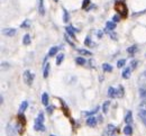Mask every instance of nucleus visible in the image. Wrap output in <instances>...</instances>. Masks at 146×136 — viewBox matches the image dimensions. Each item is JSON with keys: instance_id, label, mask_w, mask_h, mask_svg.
<instances>
[{"instance_id": "obj_1", "label": "nucleus", "mask_w": 146, "mask_h": 136, "mask_svg": "<svg viewBox=\"0 0 146 136\" xmlns=\"http://www.w3.org/2000/svg\"><path fill=\"white\" fill-rule=\"evenodd\" d=\"M115 9L117 13H119L120 16L123 17H126L127 16V13H128V9H127V6L124 1H117L115 3Z\"/></svg>"}, {"instance_id": "obj_2", "label": "nucleus", "mask_w": 146, "mask_h": 136, "mask_svg": "<svg viewBox=\"0 0 146 136\" xmlns=\"http://www.w3.org/2000/svg\"><path fill=\"white\" fill-rule=\"evenodd\" d=\"M23 78H24V81H25L26 84L32 86V83H33V81H34V74H33L29 70H26V71L24 72Z\"/></svg>"}, {"instance_id": "obj_3", "label": "nucleus", "mask_w": 146, "mask_h": 136, "mask_svg": "<svg viewBox=\"0 0 146 136\" xmlns=\"http://www.w3.org/2000/svg\"><path fill=\"white\" fill-rule=\"evenodd\" d=\"M65 31H66V33L69 34V36H71L73 39H75V33L76 32H79L78 29H75L73 26H68L66 28H65Z\"/></svg>"}, {"instance_id": "obj_4", "label": "nucleus", "mask_w": 146, "mask_h": 136, "mask_svg": "<svg viewBox=\"0 0 146 136\" xmlns=\"http://www.w3.org/2000/svg\"><path fill=\"white\" fill-rule=\"evenodd\" d=\"M2 34L6 35V36H14L16 34V29L15 28H3Z\"/></svg>"}, {"instance_id": "obj_5", "label": "nucleus", "mask_w": 146, "mask_h": 136, "mask_svg": "<svg viewBox=\"0 0 146 136\" xmlns=\"http://www.w3.org/2000/svg\"><path fill=\"white\" fill-rule=\"evenodd\" d=\"M87 125L90 127H94L97 125V118L93 116H90L87 118Z\"/></svg>"}, {"instance_id": "obj_6", "label": "nucleus", "mask_w": 146, "mask_h": 136, "mask_svg": "<svg viewBox=\"0 0 146 136\" xmlns=\"http://www.w3.org/2000/svg\"><path fill=\"white\" fill-rule=\"evenodd\" d=\"M38 11H39V15H42V16H44V15H45L44 0H39V3H38Z\"/></svg>"}, {"instance_id": "obj_7", "label": "nucleus", "mask_w": 146, "mask_h": 136, "mask_svg": "<svg viewBox=\"0 0 146 136\" xmlns=\"http://www.w3.org/2000/svg\"><path fill=\"white\" fill-rule=\"evenodd\" d=\"M115 28H116V23H113V21H107V24H106V31L107 32L113 31Z\"/></svg>"}, {"instance_id": "obj_8", "label": "nucleus", "mask_w": 146, "mask_h": 136, "mask_svg": "<svg viewBox=\"0 0 146 136\" xmlns=\"http://www.w3.org/2000/svg\"><path fill=\"white\" fill-rule=\"evenodd\" d=\"M138 116H139V118H141V120L146 125V110L141 109V110L138 111Z\"/></svg>"}, {"instance_id": "obj_9", "label": "nucleus", "mask_w": 146, "mask_h": 136, "mask_svg": "<svg viewBox=\"0 0 146 136\" xmlns=\"http://www.w3.org/2000/svg\"><path fill=\"white\" fill-rule=\"evenodd\" d=\"M27 107H28V102H27V101H23V102L20 103V107H19V111H20V114H23V113L27 109Z\"/></svg>"}, {"instance_id": "obj_10", "label": "nucleus", "mask_w": 146, "mask_h": 136, "mask_svg": "<svg viewBox=\"0 0 146 136\" xmlns=\"http://www.w3.org/2000/svg\"><path fill=\"white\" fill-rule=\"evenodd\" d=\"M108 96H109L110 98H115L117 96V90H116L115 88L110 87L109 89H108Z\"/></svg>"}, {"instance_id": "obj_11", "label": "nucleus", "mask_w": 146, "mask_h": 136, "mask_svg": "<svg viewBox=\"0 0 146 136\" xmlns=\"http://www.w3.org/2000/svg\"><path fill=\"white\" fill-rule=\"evenodd\" d=\"M42 103H43L44 106H47V105H48V95H47L46 92H44V94L42 95Z\"/></svg>"}, {"instance_id": "obj_12", "label": "nucleus", "mask_w": 146, "mask_h": 136, "mask_svg": "<svg viewBox=\"0 0 146 136\" xmlns=\"http://www.w3.org/2000/svg\"><path fill=\"white\" fill-rule=\"evenodd\" d=\"M34 128L36 129V131H44V124H42V123H38L35 120V124H34Z\"/></svg>"}, {"instance_id": "obj_13", "label": "nucleus", "mask_w": 146, "mask_h": 136, "mask_svg": "<svg viewBox=\"0 0 146 136\" xmlns=\"http://www.w3.org/2000/svg\"><path fill=\"white\" fill-rule=\"evenodd\" d=\"M48 73H50V63H46V64H45V68H44L43 77H44V78H47V77H48Z\"/></svg>"}, {"instance_id": "obj_14", "label": "nucleus", "mask_w": 146, "mask_h": 136, "mask_svg": "<svg viewBox=\"0 0 146 136\" xmlns=\"http://www.w3.org/2000/svg\"><path fill=\"white\" fill-rule=\"evenodd\" d=\"M57 51H58V47H57V46L51 47V48H50V52H48V56H54L55 54L57 53Z\"/></svg>"}, {"instance_id": "obj_15", "label": "nucleus", "mask_w": 146, "mask_h": 136, "mask_svg": "<svg viewBox=\"0 0 146 136\" xmlns=\"http://www.w3.org/2000/svg\"><path fill=\"white\" fill-rule=\"evenodd\" d=\"M102 69H104L105 72H111L112 71V66L110 64H108V63H104L102 64Z\"/></svg>"}, {"instance_id": "obj_16", "label": "nucleus", "mask_w": 146, "mask_h": 136, "mask_svg": "<svg viewBox=\"0 0 146 136\" xmlns=\"http://www.w3.org/2000/svg\"><path fill=\"white\" fill-rule=\"evenodd\" d=\"M124 133H125L126 135H131V133H133V128H131L130 125H126V126H125V128H124Z\"/></svg>"}, {"instance_id": "obj_17", "label": "nucleus", "mask_w": 146, "mask_h": 136, "mask_svg": "<svg viewBox=\"0 0 146 136\" xmlns=\"http://www.w3.org/2000/svg\"><path fill=\"white\" fill-rule=\"evenodd\" d=\"M23 44H24V45H29V44H31V36H29L28 34H26V35L24 36V38H23Z\"/></svg>"}, {"instance_id": "obj_18", "label": "nucleus", "mask_w": 146, "mask_h": 136, "mask_svg": "<svg viewBox=\"0 0 146 136\" xmlns=\"http://www.w3.org/2000/svg\"><path fill=\"white\" fill-rule=\"evenodd\" d=\"M133 115H131V111H128L127 114H126V116H125V121H126V124H130L131 123V120H133Z\"/></svg>"}, {"instance_id": "obj_19", "label": "nucleus", "mask_w": 146, "mask_h": 136, "mask_svg": "<svg viewBox=\"0 0 146 136\" xmlns=\"http://www.w3.org/2000/svg\"><path fill=\"white\" fill-rule=\"evenodd\" d=\"M129 77H130V69H129V68H126V69L123 71V78L128 79Z\"/></svg>"}, {"instance_id": "obj_20", "label": "nucleus", "mask_w": 146, "mask_h": 136, "mask_svg": "<svg viewBox=\"0 0 146 136\" xmlns=\"http://www.w3.org/2000/svg\"><path fill=\"white\" fill-rule=\"evenodd\" d=\"M78 52L81 54V55H86V56H90L92 55V53L90 51H87V50H78Z\"/></svg>"}, {"instance_id": "obj_21", "label": "nucleus", "mask_w": 146, "mask_h": 136, "mask_svg": "<svg viewBox=\"0 0 146 136\" xmlns=\"http://www.w3.org/2000/svg\"><path fill=\"white\" fill-rule=\"evenodd\" d=\"M63 60H64V54H63V53H60V54L57 55V58H56V64L60 65Z\"/></svg>"}, {"instance_id": "obj_22", "label": "nucleus", "mask_w": 146, "mask_h": 136, "mask_svg": "<svg viewBox=\"0 0 146 136\" xmlns=\"http://www.w3.org/2000/svg\"><path fill=\"white\" fill-rule=\"evenodd\" d=\"M109 106H110V101H106V102H104L102 111H104L105 114H107V113H108V108H109Z\"/></svg>"}, {"instance_id": "obj_23", "label": "nucleus", "mask_w": 146, "mask_h": 136, "mask_svg": "<svg viewBox=\"0 0 146 136\" xmlns=\"http://www.w3.org/2000/svg\"><path fill=\"white\" fill-rule=\"evenodd\" d=\"M136 51H137V46H136V45H133V46H130V47L127 48V52L129 54H134Z\"/></svg>"}, {"instance_id": "obj_24", "label": "nucleus", "mask_w": 146, "mask_h": 136, "mask_svg": "<svg viewBox=\"0 0 146 136\" xmlns=\"http://www.w3.org/2000/svg\"><path fill=\"white\" fill-rule=\"evenodd\" d=\"M63 21L64 23L69 21V13L66 11V9H63Z\"/></svg>"}, {"instance_id": "obj_25", "label": "nucleus", "mask_w": 146, "mask_h": 136, "mask_svg": "<svg viewBox=\"0 0 146 136\" xmlns=\"http://www.w3.org/2000/svg\"><path fill=\"white\" fill-rule=\"evenodd\" d=\"M75 62H76V64H79V65H83V64H86V60L83 58H75Z\"/></svg>"}, {"instance_id": "obj_26", "label": "nucleus", "mask_w": 146, "mask_h": 136, "mask_svg": "<svg viewBox=\"0 0 146 136\" xmlns=\"http://www.w3.org/2000/svg\"><path fill=\"white\" fill-rule=\"evenodd\" d=\"M7 133H8V136H14V131H13V127H11V125H8V127H7Z\"/></svg>"}, {"instance_id": "obj_27", "label": "nucleus", "mask_w": 146, "mask_h": 136, "mask_svg": "<svg viewBox=\"0 0 146 136\" xmlns=\"http://www.w3.org/2000/svg\"><path fill=\"white\" fill-rule=\"evenodd\" d=\"M31 26V21L27 19V20H25L23 24H21V28H28Z\"/></svg>"}, {"instance_id": "obj_28", "label": "nucleus", "mask_w": 146, "mask_h": 136, "mask_svg": "<svg viewBox=\"0 0 146 136\" xmlns=\"http://www.w3.org/2000/svg\"><path fill=\"white\" fill-rule=\"evenodd\" d=\"M126 64V60H119L118 62H117V66L118 68H121V66H124Z\"/></svg>"}, {"instance_id": "obj_29", "label": "nucleus", "mask_w": 146, "mask_h": 136, "mask_svg": "<svg viewBox=\"0 0 146 136\" xmlns=\"http://www.w3.org/2000/svg\"><path fill=\"white\" fill-rule=\"evenodd\" d=\"M90 5V0H83L82 2V9H87V7Z\"/></svg>"}, {"instance_id": "obj_30", "label": "nucleus", "mask_w": 146, "mask_h": 136, "mask_svg": "<svg viewBox=\"0 0 146 136\" xmlns=\"http://www.w3.org/2000/svg\"><path fill=\"white\" fill-rule=\"evenodd\" d=\"M139 96L143 99H146V90L145 89H139Z\"/></svg>"}, {"instance_id": "obj_31", "label": "nucleus", "mask_w": 146, "mask_h": 136, "mask_svg": "<svg viewBox=\"0 0 146 136\" xmlns=\"http://www.w3.org/2000/svg\"><path fill=\"white\" fill-rule=\"evenodd\" d=\"M113 131H115V126H113V125H111V124L108 125V127H107V132H108V134H111Z\"/></svg>"}, {"instance_id": "obj_32", "label": "nucleus", "mask_w": 146, "mask_h": 136, "mask_svg": "<svg viewBox=\"0 0 146 136\" xmlns=\"http://www.w3.org/2000/svg\"><path fill=\"white\" fill-rule=\"evenodd\" d=\"M84 44H86L87 46H90V45L92 44V43H91V38H90L89 36H87V37H86V40H84Z\"/></svg>"}, {"instance_id": "obj_33", "label": "nucleus", "mask_w": 146, "mask_h": 136, "mask_svg": "<svg viewBox=\"0 0 146 136\" xmlns=\"http://www.w3.org/2000/svg\"><path fill=\"white\" fill-rule=\"evenodd\" d=\"M139 107H141L142 109L146 110V99H143V101L139 103Z\"/></svg>"}, {"instance_id": "obj_34", "label": "nucleus", "mask_w": 146, "mask_h": 136, "mask_svg": "<svg viewBox=\"0 0 146 136\" xmlns=\"http://www.w3.org/2000/svg\"><path fill=\"white\" fill-rule=\"evenodd\" d=\"M119 20H120V16H119V15H115V16L112 17V21H113V23H118Z\"/></svg>"}, {"instance_id": "obj_35", "label": "nucleus", "mask_w": 146, "mask_h": 136, "mask_svg": "<svg viewBox=\"0 0 146 136\" xmlns=\"http://www.w3.org/2000/svg\"><path fill=\"white\" fill-rule=\"evenodd\" d=\"M53 109H54V106H48V107H47V113L51 115V114L53 113Z\"/></svg>"}, {"instance_id": "obj_36", "label": "nucleus", "mask_w": 146, "mask_h": 136, "mask_svg": "<svg viewBox=\"0 0 146 136\" xmlns=\"http://www.w3.org/2000/svg\"><path fill=\"white\" fill-rule=\"evenodd\" d=\"M65 38H66V42H68V43H69V44H70V45H72V46H74V44H73L72 42H71V40H70V37H69V36H68V35H65Z\"/></svg>"}, {"instance_id": "obj_37", "label": "nucleus", "mask_w": 146, "mask_h": 136, "mask_svg": "<svg viewBox=\"0 0 146 136\" xmlns=\"http://www.w3.org/2000/svg\"><path fill=\"white\" fill-rule=\"evenodd\" d=\"M136 65H137V61H133L131 62V66L133 68H136Z\"/></svg>"}, {"instance_id": "obj_38", "label": "nucleus", "mask_w": 146, "mask_h": 136, "mask_svg": "<svg viewBox=\"0 0 146 136\" xmlns=\"http://www.w3.org/2000/svg\"><path fill=\"white\" fill-rule=\"evenodd\" d=\"M97 36H98V37H102V32H98V33H97Z\"/></svg>"}, {"instance_id": "obj_39", "label": "nucleus", "mask_w": 146, "mask_h": 136, "mask_svg": "<svg viewBox=\"0 0 146 136\" xmlns=\"http://www.w3.org/2000/svg\"><path fill=\"white\" fill-rule=\"evenodd\" d=\"M54 1H55V2H57V1H58V0H54Z\"/></svg>"}, {"instance_id": "obj_40", "label": "nucleus", "mask_w": 146, "mask_h": 136, "mask_svg": "<svg viewBox=\"0 0 146 136\" xmlns=\"http://www.w3.org/2000/svg\"><path fill=\"white\" fill-rule=\"evenodd\" d=\"M51 136H54V135H51Z\"/></svg>"}]
</instances>
